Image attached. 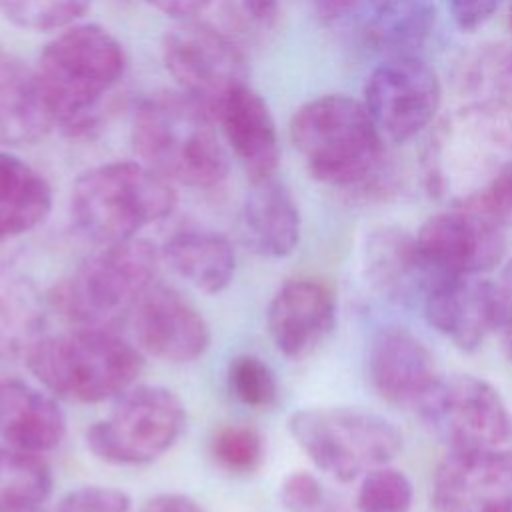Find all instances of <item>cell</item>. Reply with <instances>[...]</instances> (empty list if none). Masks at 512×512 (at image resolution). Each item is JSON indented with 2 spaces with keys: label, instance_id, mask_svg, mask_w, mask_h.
<instances>
[{
  "label": "cell",
  "instance_id": "6da1fadb",
  "mask_svg": "<svg viewBox=\"0 0 512 512\" xmlns=\"http://www.w3.org/2000/svg\"><path fill=\"white\" fill-rule=\"evenodd\" d=\"M422 170L428 192L450 208L512 226V106L486 98L442 118Z\"/></svg>",
  "mask_w": 512,
  "mask_h": 512
},
{
  "label": "cell",
  "instance_id": "7a4b0ae2",
  "mask_svg": "<svg viewBox=\"0 0 512 512\" xmlns=\"http://www.w3.org/2000/svg\"><path fill=\"white\" fill-rule=\"evenodd\" d=\"M290 140L324 186L360 196H384L392 186L386 140L362 100L324 94L304 102L292 114Z\"/></svg>",
  "mask_w": 512,
  "mask_h": 512
},
{
  "label": "cell",
  "instance_id": "3957f363",
  "mask_svg": "<svg viewBox=\"0 0 512 512\" xmlns=\"http://www.w3.org/2000/svg\"><path fill=\"white\" fill-rule=\"evenodd\" d=\"M126 72L120 40L98 24H72L40 52L34 76L54 126L70 134L94 130Z\"/></svg>",
  "mask_w": 512,
  "mask_h": 512
},
{
  "label": "cell",
  "instance_id": "277c9868",
  "mask_svg": "<svg viewBox=\"0 0 512 512\" xmlns=\"http://www.w3.org/2000/svg\"><path fill=\"white\" fill-rule=\"evenodd\" d=\"M130 138L140 162L172 184L214 188L226 180L228 154L212 114L180 90H162L140 100Z\"/></svg>",
  "mask_w": 512,
  "mask_h": 512
},
{
  "label": "cell",
  "instance_id": "5b68a950",
  "mask_svg": "<svg viewBox=\"0 0 512 512\" xmlns=\"http://www.w3.org/2000/svg\"><path fill=\"white\" fill-rule=\"evenodd\" d=\"M24 360L44 390L80 404L116 398L136 382L144 366L140 348L112 328L80 326L42 334Z\"/></svg>",
  "mask_w": 512,
  "mask_h": 512
},
{
  "label": "cell",
  "instance_id": "8992f818",
  "mask_svg": "<svg viewBox=\"0 0 512 512\" xmlns=\"http://www.w3.org/2000/svg\"><path fill=\"white\" fill-rule=\"evenodd\" d=\"M174 184L144 162H108L82 172L70 190V220L86 240L106 246L138 238L176 208Z\"/></svg>",
  "mask_w": 512,
  "mask_h": 512
},
{
  "label": "cell",
  "instance_id": "52a82bcc",
  "mask_svg": "<svg viewBox=\"0 0 512 512\" xmlns=\"http://www.w3.org/2000/svg\"><path fill=\"white\" fill-rule=\"evenodd\" d=\"M158 260L144 238L100 246L54 286L48 304L74 326L112 328L156 284Z\"/></svg>",
  "mask_w": 512,
  "mask_h": 512
},
{
  "label": "cell",
  "instance_id": "ba28073f",
  "mask_svg": "<svg viewBox=\"0 0 512 512\" xmlns=\"http://www.w3.org/2000/svg\"><path fill=\"white\" fill-rule=\"evenodd\" d=\"M288 430L310 462L346 484L386 466L402 448L400 430L356 406H310L290 414Z\"/></svg>",
  "mask_w": 512,
  "mask_h": 512
},
{
  "label": "cell",
  "instance_id": "9c48e42d",
  "mask_svg": "<svg viewBox=\"0 0 512 512\" xmlns=\"http://www.w3.org/2000/svg\"><path fill=\"white\" fill-rule=\"evenodd\" d=\"M186 428V406L176 392L132 384L112 398L110 412L86 428V448L102 462L144 466L164 456Z\"/></svg>",
  "mask_w": 512,
  "mask_h": 512
},
{
  "label": "cell",
  "instance_id": "30bf717a",
  "mask_svg": "<svg viewBox=\"0 0 512 512\" xmlns=\"http://www.w3.org/2000/svg\"><path fill=\"white\" fill-rule=\"evenodd\" d=\"M162 60L178 90L204 106L212 118L234 90L248 84V64L234 40L194 18L166 30Z\"/></svg>",
  "mask_w": 512,
  "mask_h": 512
},
{
  "label": "cell",
  "instance_id": "8fae6325",
  "mask_svg": "<svg viewBox=\"0 0 512 512\" xmlns=\"http://www.w3.org/2000/svg\"><path fill=\"white\" fill-rule=\"evenodd\" d=\"M362 104L386 142L404 144L434 122L442 84L420 54L392 56L370 72Z\"/></svg>",
  "mask_w": 512,
  "mask_h": 512
},
{
  "label": "cell",
  "instance_id": "7c38bea8",
  "mask_svg": "<svg viewBox=\"0 0 512 512\" xmlns=\"http://www.w3.org/2000/svg\"><path fill=\"white\" fill-rule=\"evenodd\" d=\"M420 414L450 450L500 448L512 442V416L500 392L478 376L440 380Z\"/></svg>",
  "mask_w": 512,
  "mask_h": 512
},
{
  "label": "cell",
  "instance_id": "4fadbf2b",
  "mask_svg": "<svg viewBox=\"0 0 512 512\" xmlns=\"http://www.w3.org/2000/svg\"><path fill=\"white\" fill-rule=\"evenodd\" d=\"M416 242L428 268L438 276H484L506 252L502 226L458 208L426 218Z\"/></svg>",
  "mask_w": 512,
  "mask_h": 512
},
{
  "label": "cell",
  "instance_id": "5bb4252c",
  "mask_svg": "<svg viewBox=\"0 0 512 512\" xmlns=\"http://www.w3.org/2000/svg\"><path fill=\"white\" fill-rule=\"evenodd\" d=\"M432 0H344L326 24L344 32L364 50L384 58L420 54L432 36Z\"/></svg>",
  "mask_w": 512,
  "mask_h": 512
},
{
  "label": "cell",
  "instance_id": "9a60e30c",
  "mask_svg": "<svg viewBox=\"0 0 512 512\" xmlns=\"http://www.w3.org/2000/svg\"><path fill=\"white\" fill-rule=\"evenodd\" d=\"M436 512H512V450H450L432 482Z\"/></svg>",
  "mask_w": 512,
  "mask_h": 512
},
{
  "label": "cell",
  "instance_id": "2e32d148",
  "mask_svg": "<svg viewBox=\"0 0 512 512\" xmlns=\"http://www.w3.org/2000/svg\"><path fill=\"white\" fill-rule=\"evenodd\" d=\"M128 322L138 348L164 362H194L210 344V328L204 316L170 286H150L136 302Z\"/></svg>",
  "mask_w": 512,
  "mask_h": 512
},
{
  "label": "cell",
  "instance_id": "e0dca14e",
  "mask_svg": "<svg viewBox=\"0 0 512 512\" xmlns=\"http://www.w3.org/2000/svg\"><path fill=\"white\" fill-rule=\"evenodd\" d=\"M422 308L428 324L464 352L500 328L498 286L484 276H434Z\"/></svg>",
  "mask_w": 512,
  "mask_h": 512
},
{
  "label": "cell",
  "instance_id": "ac0fdd59",
  "mask_svg": "<svg viewBox=\"0 0 512 512\" xmlns=\"http://www.w3.org/2000/svg\"><path fill=\"white\" fill-rule=\"evenodd\" d=\"M368 374L380 398L394 406L418 410L442 380L426 344L400 326H386L374 336Z\"/></svg>",
  "mask_w": 512,
  "mask_h": 512
},
{
  "label": "cell",
  "instance_id": "d6986e66",
  "mask_svg": "<svg viewBox=\"0 0 512 512\" xmlns=\"http://www.w3.org/2000/svg\"><path fill=\"white\" fill-rule=\"evenodd\" d=\"M266 326L278 352L306 358L336 326V296L320 280H286L268 302Z\"/></svg>",
  "mask_w": 512,
  "mask_h": 512
},
{
  "label": "cell",
  "instance_id": "ffe728a7",
  "mask_svg": "<svg viewBox=\"0 0 512 512\" xmlns=\"http://www.w3.org/2000/svg\"><path fill=\"white\" fill-rule=\"evenodd\" d=\"M360 268L374 292L398 304H422L436 276L420 254L416 236L390 224L376 226L364 236Z\"/></svg>",
  "mask_w": 512,
  "mask_h": 512
},
{
  "label": "cell",
  "instance_id": "44dd1931",
  "mask_svg": "<svg viewBox=\"0 0 512 512\" xmlns=\"http://www.w3.org/2000/svg\"><path fill=\"white\" fill-rule=\"evenodd\" d=\"M214 120L250 182L276 176L280 140L266 100L248 84L234 90L218 108Z\"/></svg>",
  "mask_w": 512,
  "mask_h": 512
},
{
  "label": "cell",
  "instance_id": "7402d4cb",
  "mask_svg": "<svg viewBox=\"0 0 512 512\" xmlns=\"http://www.w3.org/2000/svg\"><path fill=\"white\" fill-rule=\"evenodd\" d=\"M242 242L262 258H286L300 240V210L276 176L250 182L238 218Z\"/></svg>",
  "mask_w": 512,
  "mask_h": 512
},
{
  "label": "cell",
  "instance_id": "603a6c76",
  "mask_svg": "<svg viewBox=\"0 0 512 512\" xmlns=\"http://www.w3.org/2000/svg\"><path fill=\"white\" fill-rule=\"evenodd\" d=\"M64 434L66 416L54 394L18 378H0V438L6 446L44 454Z\"/></svg>",
  "mask_w": 512,
  "mask_h": 512
},
{
  "label": "cell",
  "instance_id": "cb8c5ba5",
  "mask_svg": "<svg viewBox=\"0 0 512 512\" xmlns=\"http://www.w3.org/2000/svg\"><path fill=\"white\" fill-rule=\"evenodd\" d=\"M54 122L40 94L34 68L0 44V144L30 146L40 142Z\"/></svg>",
  "mask_w": 512,
  "mask_h": 512
},
{
  "label": "cell",
  "instance_id": "d4e9b609",
  "mask_svg": "<svg viewBox=\"0 0 512 512\" xmlns=\"http://www.w3.org/2000/svg\"><path fill=\"white\" fill-rule=\"evenodd\" d=\"M160 256L178 276L204 294L226 290L236 270V254L228 238L204 228H182L170 234Z\"/></svg>",
  "mask_w": 512,
  "mask_h": 512
},
{
  "label": "cell",
  "instance_id": "484cf974",
  "mask_svg": "<svg viewBox=\"0 0 512 512\" xmlns=\"http://www.w3.org/2000/svg\"><path fill=\"white\" fill-rule=\"evenodd\" d=\"M50 210L48 180L20 156L0 150V244L40 226Z\"/></svg>",
  "mask_w": 512,
  "mask_h": 512
},
{
  "label": "cell",
  "instance_id": "4316f807",
  "mask_svg": "<svg viewBox=\"0 0 512 512\" xmlns=\"http://www.w3.org/2000/svg\"><path fill=\"white\" fill-rule=\"evenodd\" d=\"M44 302L30 276L0 262V360L24 356L44 334Z\"/></svg>",
  "mask_w": 512,
  "mask_h": 512
},
{
  "label": "cell",
  "instance_id": "83f0119b",
  "mask_svg": "<svg viewBox=\"0 0 512 512\" xmlns=\"http://www.w3.org/2000/svg\"><path fill=\"white\" fill-rule=\"evenodd\" d=\"M52 490V472L40 454L0 446V512H30Z\"/></svg>",
  "mask_w": 512,
  "mask_h": 512
},
{
  "label": "cell",
  "instance_id": "f1b7e54d",
  "mask_svg": "<svg viewBox=\"0 0 512 512\" xmlns=\"http://www.w3.org/2000/svg\"><path fill=\"white\" fill-rule=\"evenodd\" d=\"M92 0H0V14L14 26L52 32L76 24Z\"/></svg>",
  "mask_w": 512,
  "mask_h": 512
},
{
  "label": "cell",
  "instance_id": "f546056e",
  "mask_svg": "<svg viewBox=\"0 0 512 512\" xmlns=\"http://www.w3.org/2000/svg\"><path fill=\"white\" fill-rule=\"evenodd\" d=\"M226 382L230 394L248 408H268L278 398V382L272 368L254 354L230 358Z\"/></svg>",
  "mask_w": 512,
  "mask_h": 512
},
{
  "label": "cell",
  "instance_id": "4dcf8cb0",
  "mask_svg": "<svg viewBox=\"0 0 512 512\" xmlns=\"http://www.w3.org/2000/svg\"><path fill=\"white\" fill-rule=\"evenodd\" d=\"M214 462L232 474H250L264 460V440L258 430L246 424L220 426L210 442Z\"/></svg>",
  "mask_w": 512,
  "mask_h": 512
},
{
  "label": "cell",
  "instance_id": "1f68e13d",
  "mask_svg": "<svg viewBox=\"0 0 512 512\" xmlns=\"http://www.w3.org/2000/svg\"><path fill=\"white\" fill-rule=\"evenodd\" d=\"M414 490L408 476L396 468L378 466L360 478L358 512H408Z\"/></svg>",
  "mask_w": 512,
  "mask_h": 512
},
{
  "label": "cell",
  "instance_id": "d6a6232c",
  "mask_svg": "<svg viewBox=\"0 0 512 512\" xmlns=\"http://www.w3.org/2000/svg\"><path fill=\"white\" fill-rule=\"evenodd\" d=\"M460 82L480 92H512V46H490L462 64Z\"/></svg>",
  "mask_w": 512,
  "mask_h": 512
},
{
  "label": "cell",
  "instance_id": "836d02e7",
  "mask_svg": "<svg viewBox=\"0 0 512 512\" xmlns=\"http://www.w3.org/2000/svg\"><path fill=\"white\" fill-rule=\"evenodd\" d=\"M56 512H132V502L112 486H80L60 500Z\"/></svg>",
  "mask_w": 512,
  "mask_h": 512
},
{
  "label": "cell",
  "instance_id": "e575fe53",
  "mask_svg": "<svg viewBox=\"0 0 512 512\" xmlns=\"http://www.w3.org/2000/svg\"><path fill=\"white\" fill-rule=\"evenodd\" d=\"M278 498L288 512H316L324 504V488L312 472L296 470L282 480Z\"/></svg>",
  "mask_w": 512,
  "mask_h": 512
},
{
  "label": "cell",
  "instance_id": "d590c367",
  "mask_svg": "<svg viewBox=\"0 0 512 512\" xmlns=\"http://www.w3.org/2000/svg\"><path fill=\"white\" fill-rule=\"evenodd\" d=\"M454 22L462 30H474L488 22L504 0H448Z\"/></svg>",
  "mask_w": 512,
  "mask_h": 512
},
{
  "label": "cell",
  "instance_id": "8d00e7d4",
  "mask_svg": "<svg viewBox=\"0 0 512 512\" xmlns=\"http://www.w3.org/2000/svg\"><path fill=\"white\" fill-rule=\"evenodd\" d=\"M138 512H206L192 496L180 492H164L148 498Z\"/></svg>",
  "mask_w": 512,
  "mask_h": 512
},
{
  "label": "cell",
  "instance_id": "74e56055",
  "mask_svg": "<svg viewBox=\"0 0 512 512\" xmlns=\"http://www.w3.org/2000/svg\"><path fill=\"white\" fill-rule=\"evenodd\" d=\"M498 286V300H500V328L504 332L506 348L512 358V258L502 270Z\"/></svg>",
  "mask_w": 512,
  "mask_h": 512
},
{
  "label": "cell",
  "instance_id": "f35d334b",
  "mask_svg": "<svg viewBox=\"0 0 512 512\" xmlns=\"http://www.w3.org/2000/svg\"><path fill=\"white\" fill-rule=\"evenodd\" d=\"M158 12L178 18V20H188L204 12L212 0H144Z\"/></svg>",
  "mask_w": 512,
  "mask_h": 512
},
{
  "label": "cell",
  "instance_id": "ab89813d",
  "mask_svg": "<svg viewBox=\"0 0 512 512\" xmlns=\"http://www.w3.org/2000/svg\"><path fill=\"white\" fill-rule=\"evenodd\" d=\"M244 16L260 28H268L278 18L280 0H238Z\"/></svg>",
  "mask_w": 512,
  "mask_h": 512
},
{
  "label": "cell",
  "instance_id": "60d3db41",
  "mask_svg": "<svg viewBox=\"0 0 512 512\" xmlns=\"http://www.w3.org/2000/svg\"><path fill=\"white\" fill-rule=\"evenodd\" d=\"M312 4H314V10H316L318 18L324 24H328L336 16V12L344 4V0H312Z\"/></svg>",
  "mask_w": 512,
  "mask_h": 512
},
{
  "label": "cell",
  "instance_id": "b9f144b4",
  "mask_svg": "<svg viewBox=\"0 0 512 512\" xmlns=\"http://www.w3.org/2000/svg\"><path fill=\"white\" fill-rule=\"evenodd\" d=\"M510 30H512V8H510Z\"/></svg>",
  "mask_w": 512,
  "mask_h": 512
}]
</instances>
